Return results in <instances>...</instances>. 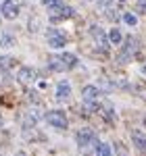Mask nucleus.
Segmentation results:
<instances>
[{
    "mask_svg": "<svg viewBox=\"0 0 146 156\" xmlns=\"http://www.w3.org/2000/svg\"><path fill=\"white\" fill-rule=\"evenodd\" d=\"M48 17H50V21H63V19L73 17V9L71 6H65V4H59V6L48 9Z\"/></svg>",
    "mask_w": 146,
    "mask_h": 156,
    "instance_id": "obj_3",
    "label": "nucleus"
},
{
    "mask_svg": "<svg viewBox=\"0 0 146 156\" xmlns=\"http://www.w3.org/2000/svg\"><path fill=\"white\" fill-rule=\"evenodd\" d=\"M77 65V58H75V54L71 52H63V54H57V56H48V69L50 71H69Z\"/></svg>",
    "mask_w": 146,
    "mask_h": 156,
    "instance_id": "obj_1",
    "label": "nucleus"
},
{
    "mask_svg": "<svg viewBox=\"0 0 146 156\" xmlns=\"http://www.w3.org/2000/svg\"><path fill=\"white\" fill-rule=\"evenodd\" d=\"M0 11H2V17H4V19H15V17L19 15V6H17L13 0H6Z\"/></svg>",
    "mask_w": 146,
    "mask_h": 156,
    "instance_id": "obj_10",
    "label": "nucleus"
},
{
    "mask_svg": "<svg viewBox=\"0 0 146 156\" xmlns=\"http://www.w3.org/2000/svg\"><path fill=\"white\" fill-rule=\"evenodd\" d=\"M0 44H2V46H13V44H15V40H13L11 36H2Z\"/></svg>",
    "mask_w": 146,
    "mask_h": 156,
    "instance_id": "obj_21",
    "label": "nucleus"
},
{
    "mask_svg": "<svg viewBox=\"0 0 146 156\" xmlns=\"http://www.w3.org/2000/svg\"><path fill=\"white\" fill-rule=\"evenodd\" d=\"M42 117L40 112V106H31L27 112H25V119H23V127H36L38 119Z\"/></svg>",
    "mask_w": 146,
    "mask_h": 156,
    "instance_id": "obj_8",
    "label": "nucleus"
},
{
    "mask_svg": "<svg viewBox=\"0 0 146 156\" xmlns=\"http://www.w3.org/2000/svg\"><path fill=\"white\" fill-rule=\"evenodd\" d=\"M100 6L104 9V15L109 17L111 21H117V19H119V15H117V11H113V6H109L107 2H100Z\"/></svg>",
    "mask_w": 146,
    "mask_h": 156,
    "instance_id": "obj_15",
    "label": "nucleus"
},
{
    "mask_svg": "<svg viewBox=\"0 0 146 156\" xmlns=\"http://www.w3.org/2000/svg\"><path fill=\"white\" fill-rule=\"evenodd\" d=\"M140 73H142V75H144V77H146V62H144V65H142V67H140Z\"/></svg>",
    "mask_w": 146,
    "mask_h": 156,
    "instance_id": "obj_23",
    "label": "nucleus"
},
{
    "mask_svg": "<svg viewBox=\"0 0 146 156\" xmlns=\"http://www.w3.org/2000/svg\"><path fill=\"white\" fill-rule=\"evenodd\" d=\"M90 34H92V37H94L96 46L100 48V52H102V54H107V50H109V42H111V40L104 36V31H102L100 27H96V25H94V27L90 29Z\"/></svg>",
    "mask_w": 146,
    "mask_h": 156,
    "instance_id": "obj_5",
    "label": "nucleus"
},
{
    "mask_svg": "<svg viewBox=\"0 0 146 156\" xmlns=\"http://www.w3.org/2000/svg\"><path fill=\"white\" fill-rule=\"evenodd\" d=\"M13 65H15V58H11V56H0V71H9Z\"/></svg>",
    "mask_w": 146,
    "mask_h": 156,
    "instance_id": "obj_16",
    "label": "nucleus"
},
{
    "mask_svg": "<svg viewBox=\"0 0 146 156\" xmlns=\"http://www.w3.org/2000/svg\"><path fill=\"white\" fill-rule=\"evenodd\" d=\"M0 125H2V119H0Z\"/></svg>",
    "mask_w": 146,
    "mask_h": 156,
    "instance_id": "obj_26",
    "label": "nucleus"
},
{
    "mask_svg": "<svg viewBox=\"0 0 146 156\" xmlns=\"http://www.w3.org/2000/svg\"><path fill=\"white\" fill-rule=\"evenodd\" d=\"M140 50V44H138V40L136 37H125V44H123L121 52H119V56H117V62L119 65H125L127 60H132V56H134L136 52Z\"/></svg>",
    "mask_w": 146,
    "mask_h": 156,
    "instance_id": "obj_2",
    "label": "nucleus"
},
{
    "mask_svg": "<svg viewBox=\"0 0 146 156\" xmlns=\"http://www.w3.org/2000/svg\"><path fill=\"white\" fill-rule=\"evenodd\" d=\"M17 79H19V83L29 85V83H34V79H36V73L31 71L29 67H21V69H19V73H17Z\"/></svg>",
    "mask_w": 146,
    "mask_h": 156,
    "instance_id": "obj_9",
    "label": "nucleus"
},
{
    "mask_svg": "<svg viewBox=\"0 0 146 156\" xmlns=\"http://www.w3.org/2000/svg\"><path fill=\"white\" fill-rule=\"evenodd\" d=\"M109 40H111V44H119V42L123 40V37H121V31L113 27V29H111V34H109Z\"/></svg>",
    "mask_w": 146,
    "mask_h": 156,
    "instance_id": "obj_18",
    "label": "nucleus"
},
{
    "mask_svg": "<svg viewBox=\"0 0 146 156\" xmlns=\"http://www.w3.org/2000/svg\"><path fill=\"white\" fill-rule=\"evenodd\" d=\"M96 156H113V152H111V146L98 144V146H96Z\"/></svg>",
    "mask_w": 146,
    "mask_h": 156,
    "instance_id": "obj_17",
    "label": "nucleus"
},
{
    "mask_svg": "<svg viewBox=\"0 0 146 156\" xmlns=\"http://www.w3.org/2000/svg\"><path fill=\"white\" fill-rule=\"evenodd\" d=\"M44 4L48 6V9H52V6H59V4H63L61 0H44Z\"/></svg>",
    "mask_w": 146,
    "mask_h": 156,
    "instance_id": "obj_22",
    "label": "nucleus"
},
{
    "mask_svg": "<svg viewBox=\"0 0 146 156\" xmlns=\"http://www.w3.org/2000/svg\"><path fill=\"white\" fill-rule=\"evenodd\" d=\"M75 140H77V146H79V148H88V146L96 144V135H94V131H92V129H86V127L77 131Z\"/></svg>",
    "mask_w": 146,
    "mask_h": 156,
    "instance_id": "obj_6",
    "label": "nucleus"
},
{
    "mask_svg": "<svg viewBox=\"0 0 146 156\" xmlns=\"http://www.w3.org/2000/svg\"><path fill=\"white\" fill-rule=\"evenodd\" d=\"M98 115L107 121V123H115V110H113L111 104H102V106H98Z\"/></svg>",
    "mask_w": 146,
    "mask_h": 156,
    "instance_id": "obj_12",
    "label": "nucleus"
},
{
    "mask_svg": "<svg viewBox=\"0 0 146 156\" xmlns=\"http://www.w3.org/2000/svg\"><path fill=\"white\" fill-rule=\"evenodd\" d=\"M15 156H27V154H25V152H17Z\"/></svg>",
    "mask_w": 146,
    "mask_h": 156,
    "instance_id": "obj_24",
    "label": "nucleus"
},
{
    "mask_svg": "<svg viewBox=\"0 0 146 156\" xmlns=\"http://www.w3.org/2000/svg\"><path fill=\"white\" fill-rule=\"evenodd\" d=\"M46 40H48V46L50 48H63L65 44H67V37L59 34L57 29H48L46 31Z\"/></svg>",
    "mask_w": 146,
    "mask_h": 156,
    "instance_id": "obj_7",
    "label": "nucleus"
},
{
    "mask_svg": "<svg viewBox=\"0 0 146 156\" xmlns=\"http://www.w3.org/2000/svg\"><path fill=\"white\" fill-rule=\"evenodd\" d=\"M132 142H134V146L140 150V152H144L146 154V135L140 131H132Z\"/></svg>",
    "mask_w": 146,
    "mask_h": 156,
    "instance_id": "obj_13",
    "label": "nucleus"
},
{
    "mask_svg": "<svg viewBox=\"0 0 146 156\" xmlns=\"http://www.w3.org/2000/svg\"><path fill=\"white\" fill-rule=\"evenodd\" d=\"M113 83L117 85V87H130V83H127V79H125L123 75H115V77H113Z\"/></svg>",
    "mask_w": 146,
    "mask_h": 156,
    "instance_id": "obj_19",
    "label": "nucleus"
},
{
    "mask_svg": "<svg viewBox=\"0 0 146 156\" xmlns=\"http://www.w3.org/2000/svg\"><path fill=\"white\" fill-rule=\"evenodd\" d=\"M46 121L54 129H65L67 127V115H65V110H50L48 115H46Z\"/></svg>",
    "mask_w": 146,
    "mask_h": 156,
    "instance_id": "obj_4",
    "label": "nucleus"
},
{
    "mask_svg": "<svg viewBox=\"0 0 146 156\" xmlns=\"http://www.w3.org/2000/svg\"><path fill=\"white\" fill-rule=\"evenodd\" d=\"M98 94H100V90H98L96 85H86V87H82V98H84L86 102H96Z\"/></svg>",
    "mask_w": 146,
    "mask_h": 156,
    "instance_id": "obj_11",
    "label": "nucleus"
},
{
    "mask_svg": "<svg viewBox=\"0 0 146 156\" xmlns=\"http://www.w3.org/2000/svg\"><path fill=\"white\" fill-rule=\"evenodd\" d=\"M69 96H71V85H69V81H61V83L57 85V100H67Z\"/></svg>",
    "mask_w": 146,
    "mask_h": 156,
    "instance_id": "obj_14",
    "label": "nucleus"
},
{
    "mask_svg": "<svg viewBox=\"0 0 146 156\" xmlns=\"http://www.w3.org/2000/svg\"><path fill=\"white\" fill-rule=\"evenodd\" d=\"M119 2H123V0H119Z\"/></svg>",
    "mask_w": 146,
    "mask_h": 156,
    "instance_id": "obj_27",
    "label": "nucleus"
},
{
    "mask_svg": "<svg viewBox=\"0 0 146 156\" xmlns=\"http://www.w3.org/2000/svg\"><path fill=\"white\" fill-rule=\"evenodd\" d=\"M123 21H125L127 25H136V23H138V17L132 15V12H125V15H123Z\"/></svg>",
    "mask_w": 146,
    "mask_h": 156,
    "instance_id": "obj_20",
    "label": "nucleus"
},
{
    "mask_svg": "<svg viewBox=\"0 0 146 156\" xmlns=\"http://www.w3.org/2000/svg\"><path fill=\"white\" fill-rule=\"evenodd\" d=\"M144 127H146V117H144Z\"/></svg>",
    "mask_w": 146,
    "mask_h": 156,
    "instance_id": "obj_25",
    "label": "nucleus"
}]
</instances>
